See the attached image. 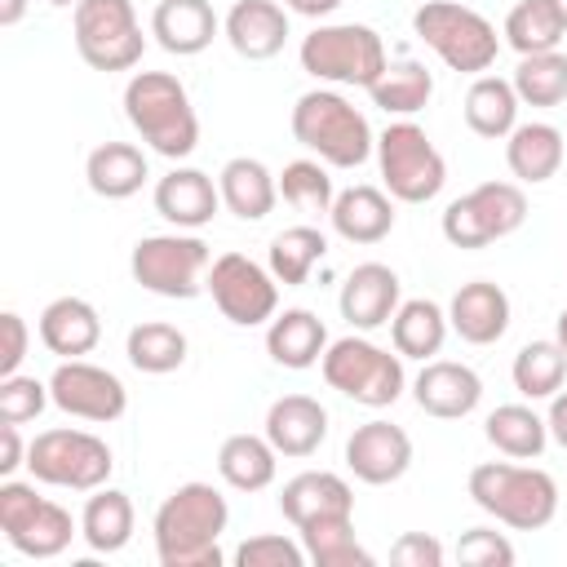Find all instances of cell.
Masks as SVG:
<instances>
[{"mask_svg": "<svg viewBox=\"0 0 567 567\" xmlns=\"http://www.w3.org/2000/svg\"><path fill=\"white\" fill-rule=\"evenodd\" d=\"M549 9L563 18V27H567V0H549Z\"/></svg>", "mask_w": 567, "mask_h": 567, "instance_id": "obj_54", "label": "cell"}, {"mask_svg": "<svg viewBox=\"0 0 567 567\" xmlns=\"http://www.w3.org/2000/svg\"><path fill=\"white\" fill-rule=\"evenodd\" d=\"M527 221V195L518 182H478L443 208V239L452 248H487Z\"/></svg>", "mask_w": 567, "mask_h": 567, "instance_id": "obj_13", "label": "cell"}, {"mask_svg": "<svg viewBox=\"0 0 567 567\" xmlns=\"http://www.w3.org/2000/svg\"><path fill=\"white\" fill-rule=\"evenodd\" d=\"M40 341L58 359H84L102 341V315L84 297H53L40 310Z\"/></svg>", "mask_w": 567, "mask_h": 567, "instance_id": "obj_27", "label": "cell"}, {"mask_svg": "<svg viewBox=\"0 0 567 567\" xmlns=\"http://www.w3.org/2000/svg\"><path fill=\"white\" fill-rule=\"evenodd\" d=\"M297 536H301L306 558L315 567H372V554L354 536V514L315 518V523L297 527Z\"/></svg>", "mask_w": 567, "mask_h": 567, "instance_id": "obj_39", "label": "cell"}, {"mask_svg": "<svg viewBox=\"0 0 567 567\" xmlns=\"http://www.w3.org/2000/svg\"><path fill=\"white\" fill-rule=\"evenodd\" d=\"M27 470H31V478L44 483V487L97 492V487H106V478H111V470H115V456H111L106 439H97V434H89V430L58 425V430H44V434L31 439Z\"/></svg>", "mask_w": 567, "mask_h": 567, "instance_id": "obj_10", "label": "cell"}, {"mask_svg": "<svg viewBox=\"0 0 567 567\" xmlns=\"http://www.w3.org/2000/svg\"><path fill=\"white\" fill-rule=\"evenodd\" d=\"M0 532L22 558H58L80 532V523L66 505L40 496L35 483L0 478Z\"/></svg>", "mask_w": 567, "mask_h": 567, "instance_id": "obj_11", "label": "cell"}, {"mask_svg": "<svg viewBox=\"0 0 567 567\" xmlns=\"http://www.w3.org/2000/svg\"><path fill=\"white\" fill-rule=\"evenodd\" d=\"M399 301H403V284H399V275H394L385 261H363V266H354V270L346 275V284H341V292H337V310H341V319H346L354 332H377V328H385V323L394 319Z\"/></svg>", "mask_w": 567, "mask_h": 567, "instance_id": "obj_17", "label": "cell"}, {"mask_svg": "<svg viewBox=\"0 0 567 567\" xmlns=\"http://www.w3.org/2000/svg\"><path fill=\"white\" fill-rule=\"evenodd\" d=\"M221 208V186L190 164H173L159 182H155V213L177 226V230H199L217 217Z\"/></svg>", "mask_w": 567, "mask_h": 567, "instance_id": "obj_19", "label": "cell"}, {"mask_svg": "<svg viewBox=\"0 0 567 567\" xmlns=\"http://www.w3.org/2000/svg\"><path fill=\"white\" fill-rule=\"evenodd\" d=\"M208 266H213V252H208V244L195 230L146 235L128 252L133 284L146 288V292H155V297H168V301L199 297L204 292V279H208Z\"/></svg>", "mask_w": 567, "mask_h": 567, "instance_id": "obj_8", "label": "cell"}, {"mask_svg": "<svg viewBox=\"0 0 567 567\" xmlns=\"http://www.w3.org/2000/svg\"><path fill=\"white\" fill-rule=\"evenodd\" d=\"M235 563L239 567H306V545L301 536H279V532H261V536H248L239 549H235Z\"/></svg>", "mask_w": 567, "mask_h": 567, "instance_id": "obj_45", "label": "cell"}, {"mask_svg": "<svg viewBox=\"0 0 567 567\" xmlns=\"http://www.w3.org/2000/svg\"><path fill=\"white\" fill-rule=\"evenodd\" d=\"M221 35L244 62H270L288 44V9L279 0H235L221 18Z\"/></svg>", "mask_w": 567, "mask_h": 567, "instance_id": "obj_20", "label": "cell"}, {"mask_svg": "<svg viewBox=\"0 0 567 567\" xmlns=\"http://www.w3.org/2000/svg\"><path fill=\"white\" fill-rule=\"evenodd\" d=\"M545 425H549V439L567 452V390H558L549 399V412H545Z\"/></svg>", "mask_w": 567, "mask_h": 567, "instance_id": "obj_50", "label": "cell"}, {"mask_svg": "<svg viewBox=\"0 0 567 567\" xmlns=\"http://www.w3.org/2000/svg\"><path fill=\"white\" fill-rule=\"evenodd\" d=\"M377 168L399 204H430L447 182V159L416 120H394L377 133Z\"/></svg>", "mask_w": 567, "mask_h": 567, "instance_id": "obj_9", "label": "cell"}, {"mask_svg": "<svg viewBox=\"0 0 567 567\" xmlns=\"http://www.w3.org/2000/svg\"><path fill=\"white\" fill-rule=\"evenodd\" d=\"M133 527H137V514L120 487L89 492V501L80 509V536L93 554H120L133 540Z\"/></svg>", "mask_w": 567, "mask_h": 567, "instance_id": "obj_32", "label": "cell"}, {"mask_svg": "<svg viewBox=\"0 0 567 567\" xmlns=\"http://www.w3.org/2000/svg\"><path fill=\"white\" fill-rule=\"evenodd\" d=\"M509 84L523 106H563L567 102V53L549 49V53L518 58Z\"/></svg>", "mask_w": 567, "mask_h": 567, "instance_id": "obj_42", "label": "cell"}, {"mask_svg": "<svg viewBox=\"0 0 567 567\" xmlns=\"http://www.w3.org/2000/svg\"><path fill=\"white\" fill-rule=\"evenodd\" d=\"M0 337H4V346H0V377H9V372H18V368H22L27 346H31L27 319H22L18 310H4V315H0Z\"/></svg>", "mask_w": 567, "mask_h": 567, "instance_id": "obj_48", "label": "cell"}, {"mask_svg": "<svg viewBox=\"0 0 567 567\" xmlns=\"http://www.w3.org/2000/svg\"><path fill=\"white\" fill-rule=\"evenodd\" d=\"M368 97H372V106H381L385 115L412 120V115L425 111L430 97H434V71H430L425 62H416V58H399V62H390V66L377 75V84L368 89Z\"/></svg>", "mask_w": 567, "mask_h": 567, "instance_id": "obj_36", "label": "cell"}, {"mask_svg": "<svg viewBox=\"0 0 567 567\" xmlns=\"http://www.w3.org/2000/svg\"><path fill=\"white\" fill-rule=\"evenodd\" d=\"M323 350H328V328L306 306H292V310H284V315H275L266 323V354L279 368L306 372V368H315L323 359Z\"/></svg>", "mask_w": 567, "mask_h": 567, "instance_id": "obj_29", "label": "cell"}, {"mask_svg": "<svg viewBox=\"0 0 567 567\" xmlns=\"http://www.w3.org/2000/svg\"><path fill=\"white\" fill-rule=\"evenodd\" d=\"M412 399L425 416L439 421H461L483 403V381L470 363L456 359H425V368L412 381Z\"/></svg>", "mask_w": 567, "mask_h": 567, "instance_id": "obj_18", "label": "cell"}, {"mask_svg": "<svg viewBox=\"0 0 567 567\" xmlns=\"http://www.w3.org/2000/svg\"><path fill=\"white\" fill-rule=\"evenodd\" d=\"M186 332L177 323H164V319H146V323H133L128 328V341H124V354L137 372L146 377H168L186 363Z\"/></svg>", "mask_w": 567, "mask_h": 567, "instance_id": "obj_38", "label": "cell"}, {"mask_svg": "<svg viewBox=\"0 0 567 567\" xmlns=\"http://www.w3.org/2000/svg\"><path fill=\"white\" fill-rule=\"evenodd\" d=\"M27 13V0H0V27H18Z\"/></svg>", "mask_w": 567, "mask_h": 567, "instance_id": "obj_52", "label": "cell"}, {"mask_svg": "<svg viewBox=\"0 0 567 567\" xmlns=\"http://www.w3.org/2000/svg\"><path fill=\"white\" fill-rule=\"evenodd\" d=\"M49 4H53V9H66V4H71V9H75L80 0H49Z\"/></svg>", "mask_w": 567, "mask_h": 567, "instance_id": "obj_55", "label": "cell"}, {"mask_svg": "<svg viewBox=\"0 0 567 567\" xmlns=\"http://www.w3.org/2000/svg\"><path fill=\"white\" fill-rule=\"evenodd\" d=\"M124 120L164 159L182 164L199 146V115L173 71H137L124 84Z\"/></svg>", "mask_w": 567, "mask_h": 567, "instance_id": "obj_2", "label": "cell"}, {"mask_svg": "<svg viewBox=\"0 0 567 567\" xmlns=\"http://www.w3.org/2000/svg\"><path fill=\"white\" fill-rule=\"evenodd\" d=\"M204 288L235 328H261L279 315V279L270 275V266H257L244 252L213 257Z\"/></svg>", "mask_w": 567, "mask_h": 567, "instance_id": "obj_14", "label": "cell"}, {"mask_svg": "<svg viewBox=\"0 0 567 567\" xmlns=\"http://www.w3.org/2000/svg\"><path fill=\"white\" fill-rule=\"evenodd\" d=\"M319 372H323V381L337 394H346V399H354L363 408H390L408 390L403 354L368 341L363 332H350V337L328 341V350L319 359Z\"/></svg>", "mask_w": 567, "mask_h": 567, "instance_id": "obj_6", "label": "cell"}, {"mask_svg": "<svg viewBox=\"0 0 567 567\" xmlns=\"http://www.w3.org/2000/svg\"><path fill=\"white\" fill-rule=\"evenodd\" d=\"M49 403H53L49 381L27 377V372H9V377H0V421L27 425V421H35Z\"/></svg>", "mask_w": 567, "mask_h": 567, "instance_id": "obj_44", "label": "cell"}, {"mask_svg": "<svg viewBox=\"0 0 567 567\" xmlns=\"http://www.w3.org/2000/svg\"><path fill=\"white\" fill-rule=\"evenodd\" d=\"M71 35H75V53L106 75L133 71L146 49L133 0H80L71 9Z\"/></svg>", "mask_w": 567, "mask_h": 567, "instance_id": "obj_12", "label": "cell"}, {"mask_svg": "<svg viewBox=\"0 0 567 567\" xmlns=\"http://www.w3.org/2000/svg\"><path fill=\"white\" fill-rule=\"evenodd\" d=\"M456 558L465 567H509L518 554H514V545L496 527H470L456 540Z\"/></svg>", "mask_w": 567, "mask_h": 567, "instance_id": "obj_46", "label": "cell"}, {"mask_svg": "<svg viewBox=\"0 0 567 567\" xmlns=\"http://www.w3.org/2000/svg\"><path fill=\"white\" fill-rule=\"evenodd\" d=\"M18 430H22V425L0 421V478H13V474L27 465L31 443H22V434H18Z\"/></svg>", "mask_w": 567, "mask_h": 567, "instance_id": "obj_49", "label": "cell"}, {"mask_svg": "<svg viewBox=\"0 0 567 567\" xmlns=\"http://www.w3.org/2000/svg\"><path fill=\"white\" fill-rule=\"evenodd\" d=\"M279 195H284V204L297 208L301 217H328V213H332V199H337L323 159H292V164H284V173H279Z\"/></svg>", "mask_w": 567, "mask_h": 567, "instance_id": "obj_43", "label": "cell"}, {"mask_svg": "<svg viewBox=\"0 0 567 567\" xmlns=\"http://www.w3.org/2000/svg\"><path fill=\"white\" fill-rule=\"evenodd\" d=\"M261 434L275 443L279 456H292V461L315 456L328 439V408L310 394H284L270 403Z\"/></svg>", "mask_w": 567, "mask_h": 567, "instance_id": "obj_22", "label": "cell"}, {"mask_svg": "<svg viewBox=\"0 0 567 567\" xmlns=\"http://www.w3.org/2000/svg\"><path fill=\"white\" fill-rule=\"evenodd\" d=\"M501 35H505V44H509L518 58H527V53H549V49H558L563 35H567V27H563V18L549 9V0H518V4L505 13Z\"/></svg>", "mask_w": 567, "mask_h": 567, "instance_id": "obj_41", "label": "cell"}, {"mask_svg": "<svg viewBox=\"0 0 567 567\" xmlns=\"http://www.w3.org/2000/svg\"><path fill=\"white\" fill-rule=\"evenodd\" d=\"M563 159H567V142H563V128L549 120L514 124V133L505 137V164L518 177V186H540L558 177Z\"/></svg>", "mask_w": 567, "mask_h": 567, "instance_id": "obj_25", "label": "cell"}, {"mask_svg": "<svg viewBox=\"0 0 567 567\" xmlns=\"http://www.w3.org/2000/svg\"><path fill=\"white\" fill-rule=\"evenodd\" d=\"M230 505L213 483H182L155 509V558L159 567H221V532Z\"/></svg>", "mask_w": 567, "mask_h": 567, "instance_id": "obj_1", "label": "cell"}, {"mask_svg": "<svg viewBox=\"0 0 567 567\" xmlns=\"http://www.w3.org/2000/svg\"><path fill=\"white\" fill-rule=\"evenodd\" d=\"M412 31L447 71H461V75H487V66L501 53L496 27L478 9L456 0H425L412 13Z\"/></svg>", "mask_w": 567, "mask_h": 567, "instance_id": "obj_5", "label": "cell"}, {"mask_svg": "<svg viewBox=\"0 0 567 567\" xmlns=\"http://www.w3.org/2000/svg\"><path fill=\"white\" fill-rule=\"evenodd\" d=\"M470 501L514 532H540L558 514V483L536 465L483 461L470 470Z\"/></svg>", "mask_w": 567, "mask_h": 567, "instance_id": "obj_4", "label": "cell"}, {"mask_svg": "<svg viewBox=\"0 0 567 567\" xmlns=\"http://www.w3.org/2000/svg\"><path fill=\"white\" fill-rule=\"evenodd\" d=\"M328 221L346 244H381L394 230V195L385 186H363V182L346 186L337 190Z\"/></svg>", "mask_w": 567, "mask_h": 567, "instance_id": "obj_26", "label": "cell"}, {"mask_svg": "<svg viewBox=\"0 0 567 567\" xmlns=\"http://www.w3.org/2000/svg\"><path fill=\"white\" fill-rule=\"evenodd\" d=\"M346 470L368 483V487H385V483H399L408 470H412V439L403 425L394 421H363L350 430L346 439Z\"/></svg>", "mask_w": 567, "mask_h": 567, "instance_id": "obj_16", "label": "cell"}, {"mask_svg": "<svg viewBox=\"0 0 567 567\" xmlns=\"http://www.w3.org/2000/svg\"><path fill=\"white\" fill-rule=\"evenodd\" d=\"M217 474L235 492H261L279 474V452L266 434H226L217 447Z\"/></svg>", "mask_w": 567, "mask_h": 567, "instance_id": "obj_31", "label": "cell"}, {"mask_svg": "<svg viewBox=\"0 0 567 567\" xmlns=\"http://www.w3.org/2000/svg\"><path fill=\"white\" fill-rule=\"evenodd\" d=\"M288 13H301V18H328L341 9V0H279Z\"/></svg>", "mask_w": 567, "mask_h": 567, "instance_id": "obj_51", "label": "cell"}, {"mask_svg": "<svg viewBox=\"0 0 567 567\" xmlns=\"http://www.w3.org/2000/svg\"><path fill=\"white\" fill-rule=\"evenodd\" d=\"M390 563L394 567H443V545L430 532H403L390 545Z\"/></svg>", "mask_w": 567, "mask_h": 567, "instance_id": "obj_47", "label": "cell"}, {"mask_svg": "<svg viewBox=\"0 0 567 567\" xmlns=\"http://www.w3.org/2000/svg\"><path fill=\"white\" fill-rule=\"evenodd\" d=\"M328 257V235L310 221H297V226H284L275 239H270V252H266V266L270 275L284 284V288H297L310 279V270Z\"/></svg>", "mask_w": 567, "mask_h": 567, "instance_id": "obj_37", "label": "cell"}, {"mask_svg": "<svg viewBox=\"0 0 567 567\" xmlns=\"http://www.w3.org/2000/svg\"><path fill=\"white\" fill-rule=\"evenodd\" d=\"M217 31H221V18L213 13L208 0H159L151 9V35L173 58L204 53Z\"/></svg>", "mask_w": 567, "mask_h": 567, "instance_id": "obj_24", "label": "cell"}, {"mask_svg": "<svg viewBox=\"0 0 567 567\" xmlns=\"http://www.w3.org/2000/svg\"><path fill=\"white\" fill-rule=\"evenodd\" d=\"M452 323H447V310L430 297H412V301H399L394 319H390V341L403 359H434L447 341Z\"/></svg>", "mask_w": 567, "mask_h": 567, "instance_id": "obj_33", "label": "cell"}, {"mask_svg": "<svg viewBox=\"0 0 567 567\" xmlns=\"http://www.w3.org/2000/svg\"><path fill=\"white\" fill-rule=\"evenodd\" d=\"M483 439H487L501 456H509V461H536V456L545 452V443H549V425H545V416H540L536 408H527V403H501V408L487 412Z\"/></svg>", "mask_w": 567, "mask_h": 567, "instance_id": "obj_35", "label": "cell"}, {"mask_svg": "<svg viewBox=\"0 0 567 567\" xmlns=\"http://www.w3.org/2000/svg\"><path fill=\"white\" fill-rule=\"evenodd\" d=\"M509 377H514V390L523 399H554L567 381V350L558 341H527L514 363H509Z\"/></svg>", "mask_w": 567, "mask_h": 567, "instance_id": "obj_40", "label": "cell"}, {"mask_svg": "<svg viewBox=\"0 0 567 567\" xmlns=\"http://www.w3.org/2000/svg\"><path fill=\"white\" fill-rule=\"evenodd\" d=\"M518 93H514V84L509 80H501V75H474V84L465 89V124H470V133H478V137H487V142H505L509 133H514V124H518Z\"/></svg>", "mask_w": 567, "mask_h": 567, "instance_id": "obj_34", "label": "cell"}, {"mask_svg": "<svg viewBox=\"0 0 567 567\" xmlns=\"http://www.w3.org/2000/svg\"><path fill=\"white\" fill-rule=\"evenodd\" d=\"M279 514L292 527H306L315 518H337V514H354V492L341 474L332 470H301L284 483L279 492Z\"/></svg>", "mask_w": 567, "mask_h": 567, "instance_id": "obj_23", "label": "cell"}, {"mask_svg": "<svg viewBox=\"0 0 567 567\" xmlns=\"http://www.w3.org/2000/svg\"><path fill=\"white\" fill-rule=\"evenodd\" d=\"M146 177H151L146 151L133 142H102L84 159V182L97 199H128L142 190Z\"/></svg>", "mask_w": 567, "mask_h": 567, "instance_id": "obj_30", "label": "cell"}, {"mask_svg": "<svg viewBox=\"0 0 567 567\" xmlns=\"http://www.w3.org/2000/svg\"><path fill=\"white\" fill-rule=\"evenodd\" d=\"M447 323L470 346H496L509 328V297L492 279H470L447 301Z\"/></svg>", "mask_w": 567, "mask_h": 567, "instance_id": "obj_21", "label": "cell"}, {"mask_svg": "<svg viewBox=\"0 0 567 567\" xmlns=\"http://www.w3.org/2000/svg\"><path fill=\"white\" fill-rule=\"evenodd\" d=\"M49 394L53 408L75 416V421H93V425H111L128 412V390L111 368H97L89 359H62L49 377Z\"/></svg>", "mask_w": 567, "mask_h": 567, "instance_id": "obj_15", "label": "cell"}, {"mask_svg": "<svg viewBox=\"0 0 567 567\" xmlns=\"http://www.w3.org/2000/svg\"><path fill=\"white\" fill-rule=\"evenodd\" d=\"M217 186H221V208L235 213L239 221H261L275 213V199H279V177L252 159V155H235L221 164L217 173Z\"/></svg>", "mask_w": 567, "mask_h": 567, "instance_id": "obj_28", "label": "cell"}, {"mask_svg": "<svg viewBox=\"0 0 567 567\" xmlns=\"http://www.w3.org/2000/svg\"><path fill=\"white\" fill-rule=\"evenodd\" d=\"M554 341H558V346L567 350V306L558 310V332H554Z\"/></svg>", "mask_w": 567, "mask_h": 567, "instance_id": "obj_53", "label": "cell"}, {"mask_svg": "<svg viewBox=\"0 0 567 567\" xmlns=\"http://www.w3.org/2000/svg\"><path fill=\"white\" fill-rule=\"evenodd\" d=\"M297 58L306 75L341 89H372L377 75L390 66L385 44L368 22H319L301 40Z\"/></svg>", "mask_w": 567, "mask_h": 567, "instance_id": "obj_7", "label": "cell"}, {"mask_svg": "<svg viewBox=\"0 0 567 567\" xmlns=\"http://www.w3.org/2000/svg\"><path fill=\"white\" fill-rule=\"evenodd\" d=\"M288 128L328 168H359V164H368L377 155V133H372L368 115L350 97H341L337 89L301 93L292 102Z\"/></svg>", "mask_w": 567, "mask_h": 567, "instance_id": "obj_3", "label": "cell"}]
</instances>
